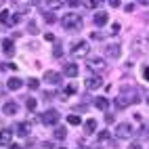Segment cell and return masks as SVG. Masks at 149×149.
Returning a JSON list of instances; mask_svg holds the SVG:
<instances>
[{"mask_svg": "<svg viewBox=\"0 0 149 149\" xmlns=\"http://www.w3.org/2000/svg\"><path fill=\"white\" fill-rule=\"evenodd\" d=\"M61 25L67 32H76V29H80V25H82V17L78 13H65L61 17Z\"/></svg>", "mask_w": 149, "mask_h": 149, "instance_id": "obj_1", "label": "cell"}, {"mask_svg": "<svg viewBox=\"0 0 149 149\" xmlns=\"http://www.w3.org/2000/svg\"><path fill=\"white\" fill-rule=\"evenodd\" d=\"M134 101H136V95H134L132 91H122L120 95L116 97V101H113V103H116L118 109H126V107H130Z\"/></svg>", "mask_w": 149, "mask_h": 149, "instance_id": "obj_2", "label": "cell"}, {"mask_svg": "<svg viewBox=\"0 0 149 149\" xmlns=\"http://www.w3.org/2000/svg\"><path fill=\"white\" fill-rule=\"evenodd\" d=\"M84 86L88 88V91H97V88L103 86V78L99 76V74H93V76H88L86 80H84Z\"/></svg>", "mask_w": 149, "mask_h": 149, "instance_id": "obj_3", "label": "cell"}, {"mask_svg": "<svg viewBox=\"0 0 149 149\" xmlns=\"http://www.w3.org/2000/svg\"><path fill=\"white\" fill-rule=\"evenodd\" d=\"M116 136H118V139H130V136H132V126L128 124V122L118 124V126H116Z\"/></svg>", "mask_w": 149, "mask_h": 149, "instance_id": "obj_4", "label": "cell"}, {"mask_svg": "<svg viewBox=\"0 0 149 149\" xmlns=\"http://www.w3.org/2000/svg\"><path fill=\"white\" fill-rule=\"evenodd\" d=\"M86 65H88V69H91V72H95V74H101L103 69L107 67V63L103 61V59H99V57H95V59H88V61H86Z\"/></svg>", "mask_w": 149, "mask_h": 149, "instance_id": "obj_5", "label": "cell"}, {"mask_svg": "<svg viewBox=\"0 0 149 149\" xmlns=\"http://www.w3.org/2000/svg\"><path fill=\"white\" fill-rule=\"evenodd\" d=\"M42 124H46V126H55L57 122H59V111H55V109H48V111H44L42 113Z\"/></svg>", "mask_w": 149, "mask_h": 149, "instance_id": "obj_6", "label": "cell"}, {"mask_svg": "<svg viewBox=\"0 0 149 149\" xmlns=\"http://www.w3.org/2000/svg\"><path fill=\"white\" fill-rule=\"evenodd\" d=\"M88 51H91V46H88V42H76L74 46H72V57H84V55H88Z\"/></svg>", "mask_w": 149, "mask_h": 149, "instance_id": "obj_7", "label": "cell"}, {"mask_svg": "<svg viewBox=\"0 0 149 149\" xmlns=\"http://www.w3.org/2000/svg\"><path fill=\"white\" fill-rule=\"evenodd\" d=\"M29 130H32L29 122H19V124H15V134H19V136H27Z\"/></svg>", "mask_w": 149, "mask_h": 149, "instance_id": "obj_8", "label": "cell"}, {"mask_svg": "<svg viewBox=\"0 0 149 149\" xmlns=\"http://www.w3.org/2000/svg\"><path fill=\"white\" fill-rule=\"evenodd\" d=\"M11 139H13V130H11V128H2V130H0V147L8 145Z\"/></svg>", "mask_w": 149, "mask_h": 149, "instance_id": "obj_9", "label": "cell"}, {"mask_svg": "<svg viewBox=\"0 0 149 149\" xmlns=\"http://www.w3.org/2000/svg\"><path fill=\"white\" fill-rule=\"evenodd\" d=\"M120 53H122V48L118 46V44H109V46H107V51H105L107 59H118V57H120Z\"/></svg>", "mask_w": 149, "mask_h": 149, "instance_id": "obj_10", "label": "cell"}, {"mask_svg": "<svg viewBox=\"0 0 149 149\" xmlns=\"http://www.w3.org/2000/svg\"><path fill=\"white\" fill-rule=\"evenodd\" d=\"M44 82L46 84H59L61 82V76H59L57 72H46L44 74Z\"/></svg>", "mask_w": 149, "mask_h": 149, "instance_id": "obj_11", "label": "cell"}, {"mask_svg": "<svg viewBox=\"0 0 149 149\" xmlns=\"http://www.w3.org/2000/svg\"><path fill=\"white\" fill-rule=\"evenodd\" d=\"M2 48H4V55L6 57H13L15 55V42L13 40H2Z\"/></svg>", "mask_w": 149, "mask_h": 149, "instance_id": "obj_12", "label": "cell"}, {"mask_svg": "<svg viewBox=\"0 0 149 149\" xmlns=\"http://www.w3.org/2000/svg\"><path fill=\"white\" fill-rule=\"evenodd\" d=\"M2 111H4L6 116H13V113H17V103H13V101H8V103H4V107H2Z\"/></svg>", "mask_w": 149, "mask_h": 149, "instance_id": "obj_13", "label": "cell"}, {"mask_svg": "<svg viewBox=\"0 0 149 149\" xmlns=\"http://www.w3.org/2000/svg\"><path fill=\"white\" fill-rule=\"evenodd\" d=\"M65 76L76 78V76H78V65H76V63H67V65H65Z\"/></svg>", "mask_w": 149, "mask_h": 149, "instance_id": "obj_14", "label": "cell"}, {"mask_svg": "<svg viewBox=\"0 0 149 149\" xmlns=\"http://www.w3.org/2000/svg\"><path fill=\"white\" fill-rule=\"evenodd\" d=\"M97 130V120H86V124H84V132L86 134H93Z\"/></svg>", "mask_w": 149, "mask_h": 149, "instance_id": "obj_15", "label": "cell"}, {"mask_svg": "<svg viewBox=\"0 0 149 149\" xmlns=\"http://www.w3.org/2000/svg\"><path fill=\"white\" fill-rule=\"evenodd\" d=\"M95 107H97V109H107V107H109V101H107L105 97H97V99H95Z\"/></svg>", "mask_w": 149, "mask_h": 149, "instance_id": "obj_16", "label": "cell"}, {"mask_svg": "<svg viewBox=\"0 0 149 149\" xmlns=\"http://www.w3.org/2000/svg\"><path fill=\"white\" fill-rule=\"evenodd\" d=\"M65 4V0H46V6L51 8V11H55V8H61Z\"/></svg>", "mask_w": 149, "mask_h": 149, "instance_id": "obj_17", "label": "cell"}, {"mask_svg": "<svg viewBox=\"0 0 149 149\" xmlns=\"http://www.w3.org/2000/svg\"><path fill=\"white\" fill-rule=\"evenodd\" d=\"M107 19H109L107 13L101 11V13H97V15H95V23H97V25H105V23H107Z\"/></svg>", "mask_w": 149, "mask_h": 149, "instance_id": "obj_18", "label": "cell"}, {"mask_svg": "<svg viewBox=\"0 0 149 149\" xmlns=\"http://www.w3.org/2000/svg\"><path fill=\"white\" fill-rule=\"evenodd\" d=\"M21 84H23V82H21V78H11L6 86L11 88V91H17V88H21Z\"/></svg>", "mask_w": 149, "mask_h": 149, "instance_id": "obj_19", "label": "cell"}, {"mask_svg": "<svg viewBox=\"0 0 149 149\" xmlns=\"http://www.w3.org/2000/svg\"><path fill=\"white\" fill-rule=\"evenodd\" d=\"M65 134H67V132H65V128H63V126H57V128H55V136L59 139V141H63Z\"/></svg>", "mask_w": 149, "mask_h": 149, "instance_id": "obj_20", "label": "cell"}, {"mask_svg": "<svg viewBox=\"0 0 149 149\" xmlns=\"http://www.w3.org/2000/svg\"><path fill=\"white\" fill-rule=\"evenodd\" d=\"M84 4L88 8H99V4H101V0H84Z\"/></svg>", "mask_w": 149, "mask_h": 149, "instance_id": "obj_21", "label": "cell"}, {"mask_svg": "<svg viewBox=\"0 0 149 149\" xmlns=\"http://www.w3.org/2000/svg\"><path fill=\"white\" fill-rule=\"evenodd\" d=\"M27 86H29V88H32V91H36V88H38V86H40V82H38V80H36V78H29V80H27Z\"/></svg>", "mask_w": 149, "mask_h": 149, "instance_id": "obj_22", "label": "cell"}, {"mask_svg": "<svg viewBox=\"0 0 149 149\" xmlns=\"http://www.w3.org/2000/svg\"><path fill=\"white\" fill-rule=\"evenodd\" d=\"M0 21H2V23H8V21H11V15H8V11H2V13H0Z\"/></svg>", "mask_w": 149, "mask_h": 149, "instance_id": "obj_23", "label": "cell"}, {"mask_svg": "<svg viewBox=\"0 0 149 149\" xmlns=\"http://www.w3.org/2000/svg\"><path fill=\"white\" fill-rule=\"evenodd\" d=\"M76 91H78V86H76V84H69V86L65 88V95H74Z\"/></svg>", "mask_w": 149, "mask_h": 149, "instance_id": "obj_24", "label": "cell"}, {"mask_svg": "<svg viewBox=\"0 0 149 149\" xmlns=\"http://www.w3.org/2000/svg\"><path fill=\"white\" fill-rule=\"evenodd\" d=\"M67 122H69V124H80L82 120H80L78 116H69V118H67Z\"/></svg>", "mask_w": 149, "mask_h": 149, "instance_id": "obj_25", "label": "cell"}, {"mask_svg": "<svg viewBox=\"0 0 149 149\" xmlns=\"http://www.w3.org/2000/svg\"><path fill=\"white\" fill-rule=\"evenodd\" d=\"M36 105H38V101H36V99H32V97H29V99H27V109H34Z\"/></svg>", "mask_w": 149, "mask_h": 149, "instance_id": "obj_26", "label": "cell"}, {"mask_svg": "<svg viewBox=\"0 0 149 149\" xmlns=\"http://www.w3.org/2000/svg\"><path fill=\"white\" fill-rule=\"evenodd\" d=\"M107 139H109V132H107V130L99 132V141H107Z\"/></svg>", "mask_w": 149, "mask_h": 149, "instance_id": "obj_27", "label": "cell"}, {"mask_svg": "<svg viewBox=\"0 0 149 149\" xmlns=\"http://www.w3.org/2000/svg\"><path fill=\"white\" fill-rule=\"evenodd\" d=\"M44 19H46L48 23H53V21H55V15H53V13H44Z\"/></svg>", "mask_w": 149, "mask_h": 149, "instance_id": "obj_28", "label": "cell"}, {"mask_svg": "<svg viewBox=\"0 0 149 149\" xmlns=\"http://www.w3.org/2000/svg\"><path fill=\"white\" fill-rule=\"evenodd\" d=\"M27 32H29V34H38V27H36L34 23H29V27H27Z\"/></svg>", "mask_w": 149, "mask_h": 149, "instance_id": "obj_29", "label": "cell"}, {"mask_svg": "<svg viewBox=\"0 0 149 149\" xmlns=\"http://www.w3.org/2000/svg\"><path fill=\"white\" fill-rule=\"evenodd\" d=\"M55 57H61V44L57 42V46H55V53H53Z\"/></svg>", "mask_w": 149, "mask_h": 149, "instance_id": "obj_30", "label": "cell"}, {"mask_svg": "<svg viewBox=\"0 0 149 149\" xmlns=\"http://www.w3.org/2000/svg\"><path fill=\"white\" fill-rule=\"evenodd\" d=\"M109 4H111L113 8H118V6H120V4H122V0H109Z\"/></svg>", "mask_w": 149, "mask_h": 149, "instance_id": "obj_31", "label": "cell"}, {"mask_svg": "<svg viewBox=\"0 0 149 149\" xmlns=\"http://www.w3.org/2000/svg\"><path fill=\"white\" fill-rule=\"evenodd\" d=\"M143 78L149 82V67H145V69H143Z\"/></svg>", "mask_w": 149, "mask_h": 149, "instance_id": "obj_32", "label": "cell"}, {"mask_svg": "<svg viewBox=\"0 0 149 149\" xmlns=\"http://www.w3.org/2000/svg\"><path fill=\"white\" fill-rule=\"evenodd\" d=\"M111 32H113V34H118V32H120V25H118V23H116V25H111Z\"/></svg>", "mask_w": 149, "mask_h": 149, "instance_id": "obj_33", "label": "cell"}, {"mask_svg": "<svg viewBox=\"0 0 149 149\" xmlns=\"http://www.w3.org/2000/svg\"><path fill=\"white\" fill-rule=\"evenodd\" d=\"M69 4H72V6H76V4H80V0H69Z\"/></svg>", "mask_w": 149, "mask_h": 149, "instance_id": "obj_34", "label": "cell"}, {"mask_svg": "<svg viewBox=\"0 0 149 149\" xmlns=\"http://www.w3.org/2000/svg\"><path fill=\"white\" fill-rule=\"evenodd\" d=\"M130 149H141V145H139V143H132V145H130Z\"/></svg>", "mask_w": 149, "mask_h": 149, "instance_id": "obj_35", "label": "cell"}, {"mask_svg": "<svg viewBox=\"0 0 149 149\" xmlns=\"http://www.w3.org/2000/svg\"><path fill=\"white\" fill-rule=\"evenodd\" d=\"M8 149H21V147H19V145H11V147H8Z\"/></svg>", "mask_w": 149, "mask_h": 149, "instance_id": "obj_36", "label": "cell"}, {"mask_svg": "<svg viewBox=\"0 0 149 149\" xmlns=\"http://www.w3.org/2000/svg\"><path fill=\"white\" fill-rule=\"evenodd\" d=\"M143 4H149V0H143Z\"/></svg>", "mask_w": 149, "mask_h": 149, "instance_id": "obj_37", "label": "cell"}, {"mask_svg": "<svg viewBox=\"0 0 149 149\" xmlns=\"http://www.w3.org/2000/svg\"><path fill=\"white\" fill-rule=\"evenodd\" d=\"M78 149H84V147H78Z\"/></svg>", "mask_w": 149, "mask_h": 149, "instance_id": "obj_38", "label": "cell"}, {"mask_svg": "<svg viewBox=\"0 0 149 149\" xmlns=\"http://www.w3.org/2000/svg\"><path fill=\"white\" fill-rule=\"evenodd\" d=\"M59 149H65V147H59Z\"/></svg>", "mask_w": 149, "mask_h": 149, "instance_id": "obj_39", "label": "cell"}]
</instances>
